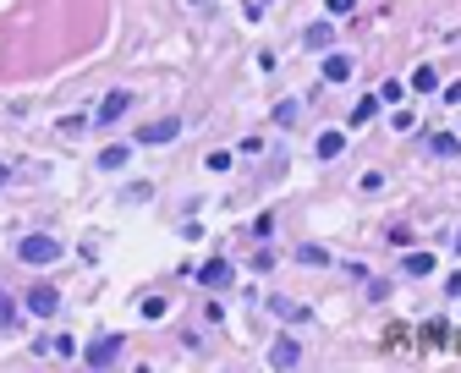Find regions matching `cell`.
Wrapping results in <instances>:
<instances>
[{
    "label": "cell",
    "mask_w": 461,
    "mask_h": 373,
    "mask_svg": "<svg viewBox=\"0 0 461 373\" xmlns=\"http://www.w3.org/2000/svg\"><path fill=\"white\" fill-rule=\"evenodd\" d=\"M204 165H209V170L220 176V170H230V154H226V149H215V154H209V159H204Z\"/></svg>",
    "instance_id": "cell-21"
},
{
    "label": "cell",
    "mask_w": 461,
    "mask_h": 373,
    "mask_svg": "<svg viewBox=\"0 0 461 373\" xmlns=\"http://www.w3.org/2000/svg\"><path fill=\"white\" fill-rule=\"evenodd\" d=\"M192 6H204V0H192Z\"/></svg>",
    "instance_id": "cell-28"
},
{
    "label": "cell",
    "mask_w": 461,
    "mask_h": 373,
    "mask_svg": "<svg viewBox=\"0 0 461 373\" xmlns=\"http://www.w3.org/2000/svg\"><path fill=\"white\" fill-rule=\"evenodd\" d=\"M434 269V253H406V275H428Z\"/></svg>",
    "instance_id": "cell-14"
},
{
    "label": "cell",
    "mask_w": 461,
    "mask_h": 373,
    "mask_svg": "<svg viewBox=\"0 0 461 373\" xmlns=\"http://www.w3.org/2000/svg\"><path fill=\"white\" fill-rule=\"evenodd\" d=\"M269 363H275V368H297V363H302V346H297V340H286V335H280V340H275V346H269Z\"/></svg>",
    "instance_id": "cell-6"
},
{
    "label": "cell",
    "mask_w": 461,
    "mask_h": 373,
    "mask_svg": "<svg viewBox=\"0 0 461 373\" xmlns=\"http://www.w3.org/2000/svg\"><path fill=\"white\" fill-rule=\"evenodd\" d=\"M456 258H461V230H456Z\"/></svg>",
    "instance_id": "cell-27"
},
{
    "label": "cell",
    "mask_w": 461,
    "mask_h": 373,
    "mask_svg": "<svg viewBox=\"0 0 461 373\" xmlns=\"http://www.w3.org/2000/svg\"><path fill=\"white\" fill-rule=\"evenodd\" d=\"M401 93H406V88H401L395 77H384V88H379V104H401Z\"/></svg>",
    "instance_id": "cell-18"
},
{
    "label": "cell",
    "mask_w": 461,
    "mask_h": 373,
    "mask_svg": "<svg viewBox=\"0 0 461 373\" xmlns=\"http://www.w3.org/2000/svg\"><path fill=\"white\" fill-rule=\"evenodd\" d=\"M269 307H275L280 318H302V324H307V307H297V302H286V297H275Z\"/></svg>",
    "instance_id": "cell-16"
},
{
    "label": "cell",
    "mask_w": 461,
    "mask_h": 373,
    "mask_svg": "<svg viewBox=\"0 0 461 373\" xmlns=\"http://www.w3.org/2000/svg\"><path fill=\"white\" fill-rule=\"evenodd\" d=\"M198 280H204L209 291H220V286H230V264H226V258H209V264L198 269Z\"/></svg>",
    "instance_id": "cell-7"
},
{
    "label": "cell",
    "mask_w": 461,
    "mask_h": 373,
    "mask_svg": "<svg viewBox=\"0 0 461 373\" xmlns=\"http://www.w3.org/2000/svg\"><path fill=\"white\" fill-rule=\"evenodd\" d=\"M297 264H307V269H318V264H329V253L307 242V247H297Z\"/></svg>",
    "instance_id": "cell-12"
},
{
    "label": "cell",
    "mask_w": 461,
    "mask_h": 373,
    "mask_svg": "<svg viewBox=\"0 0 461 373\" xmlns=\"http://www.w3.org/2000/svg\"><path fill=\"white\" fill-rule=\"evenodd\" d=\"M176 132H181V121H176V116H165V121L138 127V143H176Z\"/></svg>",
    "instance_id": "cell-3"
},
{
    "label": "cell",
    "mask_w": 461,
    "mask_h": 373,
    "mask_svg": "<svg viewBox=\"0 0 461 373\" xmlns=\"http://www.w3.org/2000/svg\"><path fill=\"white\" fill-rule=\"evenodd\" d=\"M384 242H390V247H412V230H406V225H395V230H384Z\"/></svg>",
    "instance_id": "cell-20"
},
{
    "label": "cell",
    "mask_w": 461,
    "mask_h": 373,
    "mask_svg": "<svg viewBox=\"0 0 461 373\" xmlns=\"http://www.w3.org/2000/svg\"><path fill=\"white\" fill-rule=\"evenodd\" d=\"M28 307H33V318H50V313L61 307V297H55V286H33V291H28Z\"/></svg>",
    "instance_id": "cell-5"
},
{
    "label": "cell",
    "mask_w": 461,
    "mask_h": 373,
    "mask_svg": "<svg viewBox=\"0 0 461 373\" xmlns=\"http://www.w3.org/2000/svg\"><path fill=\"white\" fill-rule=\"evenodd\" d=\"M428 149L440 154V159H451V154H461V132H434V138H428Z\"/></svg>",
    "instance_id": "cell-9"
},
{
    "label": "cell",
    "mask_w": 461,
    "mask_h": 373,
    "mask_svg": "<svg viewBox=\"0 0 461 373\" xmlns=\"http://www.w3.org/2000/svg\"><path fill=\"white\" fill-rule=\"evenodd\" d=\"M116 357H121V335H99V340H88V352H82L88 368H110Z\"/></svg>",
    "instance_id": "cell-2"
},
{
    "label": "cell",
    "mask_w": 461,
    "mask_h": 373,
    "mask_svg": "<svg viewBox=\"0 0 461 373\" xmlns=\"http://www.w3.org/2000/svg\"><path fill=\"white\" fill-rule=\"evenodd\" d=\"M329 39H335V28H329V22H313V28L302 33V44H307V50H329Z\"/></svg>",
    "instance_id": "cell-10"
},
{
    "label": "cell",
    "mask_w": 461,
    "mask_h": 373,
    "mask_svg": "<svg viewBox=\"0 0 461 373\" xmlns=\"http://www.w3.org/2000/svg\"><path fill=\"white\" fill-rule=\"evenodd\" d=\"M329 6V17H352V0H324Z\"/></svg>",
    "instance_id": "cell-24"
},
{
    "label": "cell",
    "mask_w": 461,
    "mask_h": 373,
    "mask_svg": "<svg viewBox=\"0 0 461 373\" xmlns=\"http://www.w3.org/2000/svg\"><path fill=\"white\" fill-rule=\"evenodd\" d=\"M374 110H379V99H363V104L352 110V127H363V121H374Z\"/></svg>",
    "instance_id": "cell-19"
},
{
    "label": "cell",
    "mask_w": 461,
    "mask_h": 373,
    "mask_svg": "<svg viewBox=\"0 0 461 373\" xmlns=\"http://www.w3.org/2000/svg\"><path fill=\"white\" fill-rule=\"evenodd\" d=\"M275 121H280V127H297V99H280V104H275Z\"/></svg>",
    "instance_id": "cell-17"
},
{
    "label": "cell",
    "mask_w": 461,
    "mask_h": 373,
    "mask_svg": "<svg viewBox=\"0 0 461 373\" xmlns=\"http://www.w3.org/2000/svg\"><path fill=\"white\" fill-rule=\"evenodd\" d=\"M445 104H461V82H451V88H445Z\"/></svg>",
    "instance_id": "cell-25"
},
{
    "label": "cell",
    "mask_w": 461,
    "mask_h": 373,
    "mask_svg": "<svg viewBox=\"0 0 461 373\" xmlns=\"http://www.w3.org/2000/svg\"><path fill=\"white\" fill-rule=\"evenodd\" d=\"M6 181H11V170H6V165H0V187H6Z\"/></svg>",
    "instance_id": "cell-26"
},
{
    "label": "cell",
    "mask_w": 461,
    "mask_h": 373,
    "mask_svg": "<svg viewBox=\"0 0 461 373\" xmlns=\"http://www.w3.org/2000/svg\"><path fill=\"white\" fill-rule=\"evenodd\" d=\"M17 253H22V264H55L61 258V242L55 236H22Z\"/></svg>",
    "instance_id": "cell-1"
},
{
    "label": "cell",
    "mask_w": 461,
    "mask_h": 373,
    "mask_svg": "<svg viewBox=\"0 0 461 373\" xmlns=\"http://www.w3.org/2000/svg\"><path fill=\"white\" fill-rule=\"evenodd\" d=\"M11 318H17V302H11L6 291H0V324H11Z\"/></svg>",
    "instance_id": "cell-23"
},
{
    "label": "cell",
    "mask_w": 461,
    "mask_h": 373,
    "mask_svg": "<svg viewBox=\"0 0 461 373\" xmlns=\"http://www.w3.org/2000/svg\"><path fill=\"white\" fill-rule=\"evenodd\" d=\"M127 198H132V203H149L154 187H149V181H138V187H127Z\"/></svg>",
    "instance_id": "cell-22"
},
{
    "label": "cell",
    "mask_w": 461,
    "mask_h": 373,
    "mask_svg": "<svg viewBox=\"0 0 461 373\" xmlns=\"http://www.w3.org/2000/svg\"><path fill=\"white\" fill-rule=\"evenodd\" d=\"M127 104H132V93H127V88H110V93H105V104H99V116H93V121H105V127H110V121H121V110H127Z\"/></svg>",
    "instance_id": "cell-4"
},
{
    "label": "cell",
    "mask_w": 461,
    "mask_h": 373,
    "mask_svg": "<svg viewBox=\"0 0 461 373\" xmlns=\"http://www.w3.org/2000/svg\"><path fill=\"white\" fill-rule=\"evenodd\" d=\"M341 149H346V138H341V132H324V138H318V159H335Z\"/></svg>",
    "instance_id": "cell-13"
},
{
    "label": "cell",
    "mask_w": 461,
    "mask_h": 373,
    "mask_svg": "<svg viewBox=\"0 0 461 373\" xmlns=\"http://www.w3.org/2000/svg\"><path fill=\"white\" fill-rule=\"evenodd\" d=\"M352 72H357L352 55H324V82H346Z\"/></svg>",
    "instance_id": "cell-8"
},
{
    "label": "cell",
    "mask_w": 461,
    "mask_h": 373,
    "mask_svg": "<svg viewBox=\"0 0 461 373\" xmlns=\"http://www.w3.org/2000/svg\"><path fill=\"white\" fill-rule=\"evenodd\" d=\"M127 159H132V149H127V143H110V149L99 154V170H121Z\"/></svg>",
    "instance_id": "cell-11"
},
{
    "label": "cell",
    "mask_w": 461,
    "mask_h": 373,
    "mask_svg": "<svg viewBox=\"0 0 461 373\" xmlns=\"http://www.w3.org/2000/svg\"><path fill=\"white\" fill-rule=\"evenodd\" d=\"M434 82H440L434 66H417V72H412V88H417V93H434Z\"/></svg>",
    "instance_id": "cell-15"
}]
</instances>
